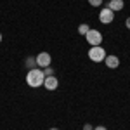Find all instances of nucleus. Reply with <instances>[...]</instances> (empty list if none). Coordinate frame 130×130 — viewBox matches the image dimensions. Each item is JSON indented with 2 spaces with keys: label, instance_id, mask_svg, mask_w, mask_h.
I'll return each instance as SVG.
<instances>
[{
  "label": "nucleus",
  "instance_id": "nucleus-1",
  "mask_svg": "<svg viewBox=\"0 0 130 130\" xmlns=\"http://www.w3.org/2000/svg\"><path fill=\"white\" fill-rule=\"evenodd\" d=\"M45 80V75H43V71L38 70V68H33V70L28 71V75H26V83L30 85V87H40L42 83Z\"/></svg>",
  "mask_w": 130,
  "mask_h": 130
},
{
  "label": "nucleus",
  "instance_id": "nucleus-2",
  "mask_svg": "<svg viewBox=\"0 0 130 130\" xmlns=\"http://www.w3.org/2000/svg\"><path fill=\"white\" fill-rule=\"evenodd\" d=\"M89 57L92 61H95V62H101L102 59H106V50L99 47V45H95V47H92L89 50Z\"/></svg>",
  "mask_w": 130,
  "mask_h": 130
},
{
  "label": "nucleus",
  "instance_id": "nucleus-3",
  "mask_svg": "<svg viewBox=\"0 0 130 130\" xmlns=\"http://www.w3.org/2000/svg\"><path fill=\"white\" fill-rule=\"evenodd\" d=\"M85 38H87V42H89L90 45H101V42H102V35H101L97 30H89V33L85 35Z\"/></svg>",
  "mask_w": 130,
  "mask_h": 130
},
{
  "label": "nucleus",
  "instance_id": "nucleus-4",
  "mask_svg": "<svg viewBox=\"0 0 130 130\" xmlns=\"http://www.w3.org/2000/svg\"><path fill=\"white\" fill-rule=\"evenodd\" d=\"M113 19H115V12L111 9H102L101 10V14H99V21L101 23H104V24H111L113 23Z\"/></svg>",
  "mask_w": 130,
  "mask_h": 130
},
{
  "label": "nucleus",
  "instance_id": "nucleus-5",
  "mask_svg": "<svg viewBox=\"0 0 130 130\" xmlns=\"http://www.w3.org/2000/svg\"><path fill=\"white\" fill-rule=\"evenodd\" d=\"M35 61H37V66L47 68V66L50 64V54L49 52H40V54L35 57Z\"/></svg>",
  "mask_w": 130,
  "mask_h": 130
},
{
  "label": "nucleus",
  "instance_id": "nucleus-6",
  "mask_svg": "<svg viewBox=\"0 0 130 130\" xmlns=\"http://www.w3.org/2000/svg\"><path fill=\"white\" fill-rule=\"evenodd\" d=\"M57 78L54 76V75H50V76H45V80H43V85H45V89L47 90H56L57 89Z\"/></svg>",
  "mask_w": 130,
  "mask_h": 130
},
{
  "label": "nucleus",
  "instance_id": "nucleus-7",
  "mask_svg": "<svg viewBox=\"0 0 130 130\" xmlns=\"http://www.w3.org/2000/svg\"><path fill=\"white\" fill-rule=\"evenodd\" d=\"M106 66L111 68V70H115V68L120 66V59H118L116 56H108V57H106Z\"/></svg>",
  "mask_w": 130,
  "mask_h": 130
},
{
  "label": "nucleus",
  "instance_id": "nucleus-8",
  "mask_svg": "<svg viewBox=\"0 0 130 130\" xmlns=\"http://www.w3.org/2000/svg\"><path fill=\"white\" fill-rule=\"evenodd\" d=\"M123 7H125V2L123 0H111L109 4H108V9H111L113 12L115 10H121Z\"/></svg>",
  "mask_w": 130,
  "mask_h": 130
},
{
  "label": "nucleus",
  "instance_id": "nucleus-9",
  "mask_svg": "<svg viewBox=\"0 0 130 130\" xmlns=\"http://www.w3.org/2000/svg\"><path fill=\"white\" fill-rule=\"evenodd\" d=\"M89 24H80V26H78V33H80V35H87V33H89Z\"/></svg>",
  "mask_w": 130,
  "mask_h": 130
},
{
  "label": "nucleus",
  "instance_id": "nucleus-10",
  "mask_svg": "<svg viewBox=\"0 0 130 130\" xmlns=\"http://www.w3.org/2000/svg\"><path fill=\"white\" fill-rule=\"evenodd\" d=\"M89 4L92 5V7H97V5L102 4V0H89Z\"/></svg>",
  "mask_w": 130,
  "mask_h": 130
},
{
  "label": "nucleus",
  "instance_id": "nucleus-11",
  "mask_svg": "<svg viewBox=\"0 0 130 130\" xmlns=\"http://www.w3.org/2000/svg\"><path fill=\"white\" fill-rule=\"evenodd\" d=\"M43 75H45V76H50V75H52V68H49V66H47V68H45V71H43Z\"/></svg>",
  "mask_w": 130,
  "mask_h": 130
},
{
  "label": "nucleus",
  "instance_id": "nucleus-12",
  "mask_svg": "<svg viewBox=\"0 0 130 130\" xmlns=\"http://www.w3.org/2000/svg\"><path fill=\"white\" fill-rule=\"evenodd\" d=\"M94 130H108V128H106V127H95Z\"/></svg>",
  "mask_w": 130,
  "mask_h": 130
},
{
  "label": "nucleus",
  "instance_id": "nucleus-13",
  "mask_svg": "<svg viewBox=\"0 0 130 130\" xmlns=\"http://www.w3.org/2000/svg\"><path fill=\"white\" fill-rule=\"evenodd\" d=\"M125 24H127V28H128V30H130V18H128V19H127V23H125Z\"/></svg>",
  "mask_w": 130,
  "mask_h": 130
},
{
  "label": "nucleus",
  "instance_id": "nucleus-14",
  "mask_svg": "<svg viewBox=\"0 0 130 130\" xmlns=\"http://www.w3.org/2000/svg\"><path fill=\"white\" fill-rule=\"evenodd\" d=\"M83 128H85V130H92V127H90V125H85Z\"/></svg>",
  "mask_w": 130,
  "mask_h": 130
},
{
  "label": "nucleus",
  "instance_id": "nucleus-15",
  "mask_svg": "<svg viewBox=\"0 0 130 130\" xmlns=\"http://www.w3.org/2000/svg\"><path fill=\"white\" fill-rule=\"evenodd\" d=\"M0 42H2V35H0Z\"/></svg>",
  "mask_w": 130,
  "mask_h": 130
},
{
  "label": "nucleus",
  "instance_id": "nucleus-16",
  "mask_svg": "<svg viewBox=\"0 0 130 130\" xmlns=\"http://www.w3.org/2000/svg\"><path fill=\"white\" fill-rule=\"evenodd\" d=\"M50 130H57V128H50Z\"/></svg>",
  "mask_w": 130,
  "mask_h": 130
}]
</instances>
